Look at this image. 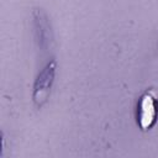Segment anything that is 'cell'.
Instances as JSON below:
<instances>
[{
    "label": "cell",
    "instance_id": "obj_1",
    "mask_svg": "<svg viewBox=\"0 0 158 158\" xmlns=\"http://www.w3.org/2000/svg\"><path fill=\"white\" fill-rule=\"evenodd\" d=\"M56 70H57V62L54 59H51L41 69V72L37 74L35 79L33 90H32V101L35 106L38 109H41L48 100L56 78Z\"/></svg>",
    "mask_w": 158,
    "mask_h": 158
},
{
    "label": "cell",
    "instance_id": "obj_2",
    "mask_svg": "<svg viewBox=\"0 0 158 158\" xmlns=\"http://www.w3.org/2000/svg\"><path fill=\"white\" fill-rule=\"evenodd\" d=\"M157 117L158 99L152 91H146L137 102V123L141 130L147 131L156 125Z\"/></svg>",
    "mask_w": 158,
    "mask_h": 158
},
{
    "label": "cell",
    "instance_id": "obj_3",
    "mask_svg": "<svg viewBox=\"0 0 158 158\" xmlns=\"http://www.w3.org/2000/svg\"><path fill=\"white\" fill-rule=\"evenodd\" d=\"M32 19H33L35 38L38 47L41 48V51L49 49L53 42V32L47 14L42 9H35L32 14Z\"/></svg>",
    "mask_w": 158,
    "mask_h": 158
}]
</instances>
